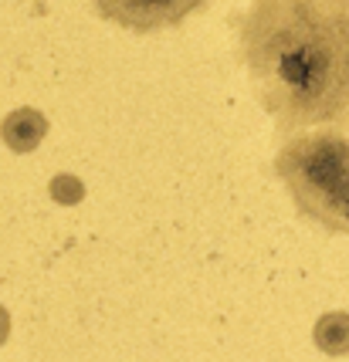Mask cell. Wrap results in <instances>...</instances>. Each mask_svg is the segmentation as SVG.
I'll return each mask as SVG.
<instances>
[{"label":"cell","mask_w":349,"mask_h":362,"mask_svg":"<svg viewBox=\"0 0 349 362\" xmlns=\"http://www.w3.org/2000/svg\"><path fill=\"white\" fill-rule=\"evenodd\" d=\"M238 62L275 132H349V0H251L231 17Z\"/></svg>","instance_id":"6da1fadb"},{"label":"cell","mask_w":349,"mask_h":362,"mask_svg":"<svg viewBox=\"0 0 349 362\" xmlns=\"http://www.w3.org/2000/svg\"><path fill=\"white\" fill-rule=\"evenodd\" d=\"M275 176L285 183L299 217L329 234H349V136L339 129L302 132L282 142Z\"/></svg>","instance_id":"7a4b0ae2"},{"label":"cell","mask_w":349,"mask_h":362,"mask_svg":"<svg viewBox=\"0 0 349 362\" xmlns=\"http://www.w3.org/2000/svg\"><path fill=\"white\" fill-rule=\"evenodd\" d=\"M96 11L115 28L136 34H153L183 24L207 0H92Z\"/></svg>","instance_id":"3957f363"},{"label":"cell","mask_w":349,"mask_h":362,"mask_svg":"<svg viewBox=\"0 0 349 362\" xmlns=\"http://www.w3.org/2000/svg\"><path fill=\"white\" fill-rule=\"evenodd\" d=\"M48 136V119L41 109H14L4 122H0V139L11 153H34Z\"/></svg>","instance_id":"277c9868"},{"label":"cell","mask_w":349,"mask_h":362,"mask_svg":"<svg viewBox=\"0 0 349 362\" xmlns=\"http://www.w3.org/2000/svg\"><path fill=\"white\" fill-rule=\"evenodd\" d=\"M312 342L326 356H349V312H326L312 329Z\"/></svg>","instance_id":"5b68a950"},{"label":"cell","mask_w":349,"mask_h":362,"mask_svg":"<svg viewBox=\"0 0 349 362\" xmlns=\"http://www.w3.org/2000/svg\"><path fill=\"white\" fill-rule=\"evenodd\" d=\"M48 189H51V200L62 206H75V204H81V197H85V183L71 173H58L51 180Z\"/></svg>","instance_id":"8992f818"},{"label":"cell","mask_w":349,"mask_h":362,"mask_svg":"<svg viewBox=\"0 0 349 362\" xmlns=\"http://www.w3.org/2000/svg\"><path fill=\"white\" fill-rule=\"evenodd\" d=\"M7 335H11V315H7V308L0 305V346L7 342Z\"/></svg>","instance_id":"52a82bcc"}]
</instances>
